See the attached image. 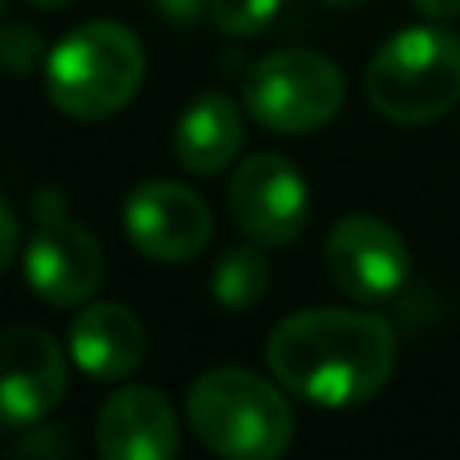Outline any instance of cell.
Returning a JSON list of instances; mask_svg holds the SVG:
<instances>
[{
	"mask_svg": "<svg viewBox=\"0 0 460 460\" xmlns=\"http://www.w3.org/2000/svg\"><path fill=\"white\" fill-rule=\"evenodd\" d=\"M267 364L291 396L315 408H356L380 396L396 372V335L380 315L307 307L267 340Z\"/></svg>",
	"mask_w": 460,
	"mask_h": 460,
	"instance_id": "obj_1",
	"label": "cell"
},
{
	"mask_svg": "<svg viewBox=\"0 0 460 460\" xmlns=\"http://www.w3.org/2000/svg\"><path fill=\"white\" fill-rule=\"evenodd\" d=\"M146 77V53L134 29L89 21L65 32L45 57V93L65 118L105 121L121 113Z\"/></svg>",
	"mask_w": 460,
	"mask_h": 460,
	"instance_id": "obj_2",
	"label": "cell"
},
{
	"mask_svg": "<svg viewBox=\"0 0 460 460\" xmlns=\"http://www.w3.org/2000/svg\"><path fill=\"white\" fill-rule=\"evenodd\" d=\"M190 432L226 460H270L291 448L295 416L283 392L246 367H210L186 396Z\"/></svg>",
	"mask_w": 460,
	"mask_h": 460,
	"instance_id": "obj_3",
	"label": "cell"
},
{
	"mask_svg": "<svg viewBox=\"0 0 460 460\" xmlns=\"http://www.w3.org/2000/svg\"><path fill=\"white\" fill-rule=\"evenodd\" d=\"M364 93L380 118L424 126L460 105V37L440 24L400 29L376 49Z\"/></svg>",
	"mask_w": 460,
	"mask_h": 460,
	"instance_id": "obj_4",
	"label": "cell"
},
{
	"mask_svg": "<svg viewBox=\"0 0 460 460\" xmlns=\"http://www.w3.org/2000/svg\"><path fill=\"white\" fill-rule=\"evenodd\" d=\"M343 105V73L315 49H275L243 77V110L270 134H311Z\"/></svg>",
	"mask_w": 460,
	"mask_h": 460,
	"instance_id": "obj_5",
	"label": "cell"
},
{
	"mask_svg": "<svg viewBox=\"0 0 460 460\" xmlns=\"http://www.w3.org/2000/svg\"><path fill=\"white\" fill-rule=\"evenodd\" d=\"M32 226L24 243V279L49 307H81L102 291L105 254L93 230L73 223L65 215V202L53 186L37 190L32 199Z\"/></svg>",
	"mask_w": 460,
	"mask_h": 460,
	"instance_id": "obj_6",
	"label": "cell"
},
{
	"mask_svg": "<svg viewBox=\"0 0 460 460\" xmlns=\"http://www.w3.org/2000/svg\"><path fill=\"white\" fill-rule=\"evenodd\" d=\"M332 283L356 303H388L404 291L412 254L400 230L376 215H348L323 243Z\"/></svg>",
	"mask_w": 460,
	"mask_h": 460,
	"instance_id": "obj_7",
	"label": "cell"
},
{
	"mask_svg": "<svg viewBox=\"0 0 460 460\" xmlns=\"http://www.w3.org/2000/svg\"><path fill=\"white\" fill-rule=\"evenodd\" d=\"M234 226L259 246H291L311 218L307 178L283 154H251L230 178Z\"/></svg>",
	"mask_w": 460,
	"mask_h": 460,
	"instance_id": "obj_8",
	"label": "cell"
},
{
	"mask_svg": "<svg viewBox=\"0 0 460 460\" xmlns=\"http://www.w3.org/2000/svg\"><path fill=\"white\" fill-rule=\"evenodd\" d=\"M69 367L61 343L40 327L0 332V429L21 432L40 424L65 396Z\"/></svg>",
	"mask_w": 460,
	"mask_h": 460,
	"instance_id": "obj_9",
	"label": "cell"
},
{
	"mask_svg": "<svg viewBox=\"0 0 460 460\" xmlns=\"http://www.w3.org/2000/svg\"><path fill=\"white\" fill-rule=\"evenodd\" d=\"M126 234L146 259L186 262L207 251L215 234V215L182 182H142L121 207Z\"/></svg>",
	"mask_w": 460,
	"mask_h": 460,
	"instance_id": "obj_10",
	"label": "cell"
},
{
	"mask_svg": "<svg viewBox=\"0 0 460 460\" xmlns=\"http://www.w3.org/2000/svg\"><path fill=\"white\" fill-rule=\"evenodd\" d=\"M97 448L110 460L178 456V416L158 388H121L97 412Z\"/></svg>",
	"mask_w": 460,
	"mask_h": 460,
	"instance_id": "obj_11",
	"label": "cell"
},
{
	"mask_svg": "<svg viewBox=\"0 0 460 460\" xmlns=\"http://www.w3.org/2000/svg\"><path fill=\"white\" fill-rule=\"evenodd\" d=\"M69 356L89 380L118 384L146 359V327L121 303H85L69 323Z\"/></svg>",
	"mask_w": 460,
	"mask_h": 460,
	"instance_id": "obj_12",
	"label": "cell"
},
{
	"mask_svg": "<svg viewBox=\"0 0 460 460\" xmlns=\"http://www.w3.org/2000/svg\"><path fill=\"white\" fill-rule=\"evenodd\" d=\"M243 150V110L226 93H202L182 110L174 129V154L190 174L210 178Z\"/></svg>",
	"mask_w": 460,
	"mask_h": 460,
	"instance_id": "obj_13",
	"label": "cell"
},
{
	"mask_svg": "<svg viewBox=\"0 0 460 460\" xmlns=\"http://www.w3.org/2000/svg\"><path fill=\"white\" fill-rule=\"evenodd\" d=\"M270 287V262L262 259L259 243L246 246H230L223 259L210 270V295L218 307L226 311H251L267 299Z\"/></svg>",
	"mask_w": 460,
	"mask_h": 460,
	"instance_id": "obj_14",
	"label": "cell"
},
{
	"mask_svg": "<svg viewBox=\"0 0 460 460\" xmlns=\"http://www.w3.org/2000/svg\"><path fill=\"white\" fill-rule=\"evenodd\" d=\"M283 0H210V21L226 37H254L275 21Z\"/></svg>",
	"mask_w": 460,
	"mask_h": 460,
	"instance_id": "obj_15",
	"label": "cell"
},
{
	"mask_svg": "<svg viewBox=\"0 0 460 460\" xmlns=\"http://www.w3.org/2000/svg\"><path fill=\"white\" fill-rule=\"evenodd\" d=\"M45 45H40L37 29H24V24H4L0 29V73L8 77H24L37 65H45Z\"/></svg>",
	"mask_w": 460,
	"mask_h": 460,
	"instance_id": "obj_16",
	"label": "cell"
},
{
	"mask_svg": "<svg viewBox=\"0 0 460 460\" xmlns=\"http://www.w3.org/2000/svg\"><path fill=\"white\" fill-rule=\"evenodd\" d=\"M16 456H65L73 453V440L61 437L57 429H45V424H32V429H24V437L13 445Z\"/></svg>",
	"mask_w": 460,
	"mask_h": 460,
	"instance_id": "obj_17",
	"label": "cell"
},
{
	"mask_svg": "<svg viewBox=\"0 0 460 460\" xmlns=\"http://www.w3.org/2000/svg\"><path fill=\"white\" fill-rule=\"evenodd\" d=\"M154 8L174 24H194L210 8V0H154Z\"/></svg>",
	"mask_w": 460,
	"mask_h": 460,
	"instance_id": "obj_18",
	"label": "cell"
},
{
	"mask_svg": "<svg viewBox=\"0 0 460 460\" xmlns=\"http://www.w3.org/2000/svg\"><path fill=\"white\" fill-rule=\"evenodd\" d=\"M13 254H16V215L4 207V199H0V275L8 270Z\"/></svg>",
	"mask_w": 460,
	"mask_h": 460,
	"instance_id": "obj_19",
	"label": "cell"
},
{
	"mask_svg": "<svg viewBox=\"0 0 460 460\" xmlns=\"http://www.w3.org/2000/svg\"><path fill=\"white\" fill-rule=\"evenodd\" d=\"M412 8L429 21H453L460 16V0H412Z\"/></svg>",
	"mask_w": 460,
	"mask_h": 460,
	"instance_id": "obj_20",
	"label": "cell"
},
{
	"mask_svg": "<svg viewBox=\"0 0 460 460\" xmlns=\"http://www.w3.org/2000/svg\"><path fill=\"white\" fill-rule=\"evenodd\" d=\"M32 8H45V13H61V8H69L73 0H29Z\"/></svg>",
	"mask_w": 460,
	"mask_h": 460,
	"instance_id": "obj_21",
	"label": "cell"
},
{
	"mask_svg": "<svg viewBox=\"0 0 460 460\" xmlns=\"http://www.w3.org/2000/svg\"><path fill=\"white\" fill-rule=\"evenodd\" d=\"M327 8H356V4H364V0H323Z\"/></svg>",
	"mask_w": 460,
	"mask_h": 460,
	"instance_id": "obj_22",
	"label": "cell"
},
{
	"mask_svg": "<svg viewBox=\"0 0 460 460\" xmlns=\"http://www.w3.org/2000/svg\"><path fill=\"white\" fill-rule=\"evenodd\" d=\"M4 8H8V0H0V13H4Z\"/></svg>",
	"mask_w": 460,
	"mask_h": 460,
	"instance_id": "obj_23",
	"label": "cell"
}]
</instances>
